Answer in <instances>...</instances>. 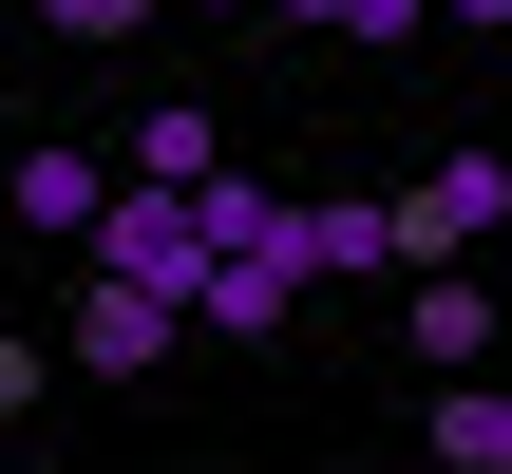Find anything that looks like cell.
<instances>
[{"mask_svg":"<svg viewBox=\"0 0 512 474\" xmlns=\"http://www.w3.org/2000/svg\"><path fill=\"white\" fill-rule=\"evenodd\" d=\"M437 474H512V380H437Z\"/></svg>","mask_w":512,"mask_h":474,"instance_id":"obj_9","label":"cell"},{"mask_svg":"<svg viewBox=\"0 0 512 474\" xmlns=\"http://www.w3.org/2000/svg\"><path fill=\"white\" fill-rule=\"evenodd\" d=\"M304 285H418L399 190H304Z\"/></svg>","mask_w":512,"mask_h":474,"instance_id":"obj_3","label":"cell"},{"mask_svg":"<svg viewBox=\"0 0 512 474\" xmlns=\"http://www.w3.org/2000/svg\"><path fill=\"white\" fill-rule=\"evenodd\" d=\"M418 474H437V456H418Z\"/></svg>","mask_w":512,"mask_h":474,"instance_id":"obj_16","label":"cell"},{"mask_svg":"<svg viewBox=\"0 0 512 474\" xmlns=\"http://www.w3.org/2000/svg\"><path fill=\"white\" fill-rule=\"evenodd\" d=\"M114 190H133L114 152H19V171H0V209H19V228H57V247H95V228H114Z\"/></svg>","mask_w":512,"mask_h":474,"instance_id":"obj_6","label":"cell"},{"mask_svg":"<svg viewBox=\"0 0 512 474\" xmlns=\"http://www.w3.org/2000/svg\"><path fill=\"white\" fill-rule=\"evenodd\" d=\"M171 342H190V304H152V285H114V266H95V285H76V323H57V361H76V380H152Z\"/></svg>","mask_w":512,"mask_h":474,"instance_id":"obj_4","label":"cell"},{"mask_svg":"<svg viewBox=\"0 0 512 474\" xmlns=\"http://www.w3.org/2000/svg\"><path fill=\"white\" fill-rule=\"evenodd\" d=\"M190 19H247V0H190Z\"/></svg>","mask_w":512,"mask_h":474,"instance_id":"obj_14","label":"cell"},{"mask_svg":"<svg viewBox=\"0 0 512 474\" xmlns=\"http://www.w3.org/2000/svg\"><path fill=\"white\" fill-rule=\"evenodd\" d=\"M285 19H323V38H418L437 0H285Z\"/></svg>","mask_w":512,"mask_h":474,"instance_id":"obj_10","label":"cell"},{"mask_svg":"<svg viewBox=\"0 0 512 474\" xmlns=\"http://www.w3.org/2000/svg\"><path fill=\"white\" fill-rule=\"evenodd\" d=\"M437 19H512V0H437Z\"/></svg>","mask_w":512,"mask_h":474,"instance_id":"obj_13","label":"cell"},{"mask_svg":"<svg viewBox=\"0 0 512 474\" xmlns=\"http://www.w3.org/2000/svg\"><path fill=\"white\" fill-rule=\"evenodd\" d=\"M399 228H418V266H475V247H512V152H437V171L399 190Z\"/></svg>","mask_w":512,"mask_h":474,"instance_id":"obj_2","label":"cell"},{"mask_svg":"<svg viewBox=\"0 0 512 474\" xmlns=\"http://www.w3.org/2000/svg\"><path fill=\"white\" fill-rule=\"evenodd\" d=\"M38 380H57V342H19V323H0V418H19Z\"/></svg>","mask_w":512,"mask_h":474,"instance_id":"obj_11","label":"cell"},{"mask_svg":"<svg viewBox=\"0 0 512 474\" xmlns=\"http://www.w3.org/2000/svg\"><path fill=\"white\" fill-rule=\"evenodd\" d=\"M95 266L209 323V266H228V247H209V190H114V228H95Z\"/></svg>","mask_w":512,"mask_h":474,"instance_id":"obj_1","label":"cell"},{"mask_svg":"<svg viewBox=\"0 0 512 474\" xmlns=\"http://www.w3.org/2000/svg\"><path fill=\"white\" fill-rule=\"evenodd\" d=\"M494 285H512V247H494Z\"/></svg>","mask_w":512,"mask_h":474,"instance_id":"obj_15","label":"cell"},{"mask_svg":"<svg viewBox=\"0 0 512 474\" xmlns=\"http://www.w3.org/2000/svg\"><path fill=\"white\" fill-rule=\"evenodd\" d=\"M38 19H57V38H133L152 0H38Z\"/></svg>","mask_w":512,"mask_h":474,"instance_id":"obj_12","label":"cell"},{"mask_svg":"<svg viewBox=\"0 0 512 474\" xmlns=\"http://www.w3.org/2000/svg\"><path fill=\"white\" fill-rule=\"evenodd\" d=\"M399 342H418L437 380H475V361L512 342V285H475V266H418V285H399Z\"/></svg>","mask_w":512,"mask_h":474,"instance_id":"obj_5","label":"cell"},{"mask_svg":"<svg viewBox=\"0 0 512 474\" xmlns=\"http://www.w3.org/2000/svg\"><path fill=\"white\" fill-rule=\"evenodd\" d=\"M304 323V247H228L209 266V342H285Z\"/></svg>","mask_w":512,"mask_h":474,"instance_id":"obj_7","label":"cell"},{"mask_svg":"<svg viewBox=\"0 0 512 474\" xmlns=\"http://www.w3.org/2000/svg\"><path fill=\"white\" fill-rule=\"evenodd\" d=\"M114 171H133V190H209V171H228V133H209L190 95H152V133H133Z\"/></svg>","mask_w":512,"mask_h":474,"instance_id":"obj_8","label":"cell"}]
</instances>
